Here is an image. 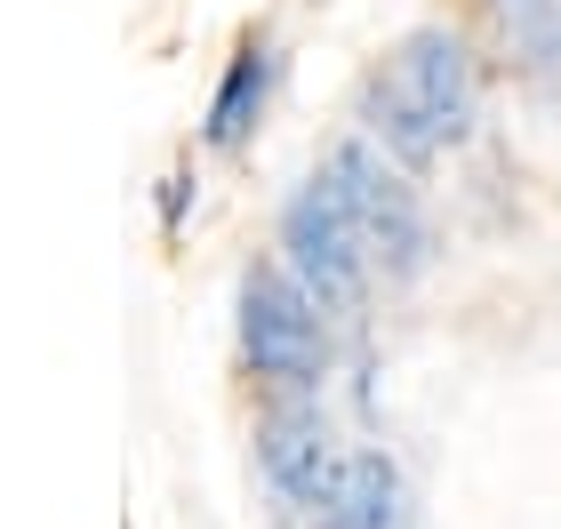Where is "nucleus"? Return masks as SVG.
Segmentation results:
<instances>
[{"mask_svg": "<svg viewBox=\"0 0 561 529\" xmlns=\"http://www.w3.org/2000/svg\"><path fill=\"white\" fill-rule=\"evenodd\" d=\"M473 113H481L473 57H466V41H457V33H442V24L410 33L386 65L369 72V89H362L369 137L386 145L401 169H425L433 153L466 145L473 137Z\"/></svg>", "mask_w": 561, "mask_h": 529, "instance_id": "1", "label": "nucleus"}, {"mask_svg": "<svg viewBox=\"0 0 561 529\" xmlns=\"http://www.w3.org/2000/svg\"><path fill=\"white\" fill-rule=\"evenodd\" d=\"M321 176H329V193L345 200L353 233H362L369 265L386 273V281H410V273H425V257H433V225H425V209H417V193L401 185V169L377 153L369 137L329 145Z\"/></svg>", "mask_w": 561, "mask_h": 529, "instance_id": "2", "label": "nucleus"}, {"mask_svg": "<svg viewBox=\"0 0 561 529\" xmlns=\"http://www.w3.org/2000/svg\"><path fill=\"white\" fill-rule=\"evenodd\" d=\"M241 361L265 386H321L329 330H321V306L297 289V273H280V265L241 273Z\"/></svg>", "mask_w": 561, "mask_h": 529, "instance_id": "3", "label": "nucleus"}, {"mask_svg": "<svg viewBox=\"0 0 561 529\" xmlns=\"http://www.w3.org/2000/svg\"><path fill=\"white\" fill-rule=\"evenodd\" d=\"M280 249H289V273H297V289L313 297V306L353 313L369 297V273L377 265H369L362 233H353L345 200L329 193V176H313V185L289 193V209H280Z\"/></svg>", "mask_w": 561, "mask_h": 529, "instance_id": "4", "label": "nucleus"}, {"mask_svg": "<svg viewBox=\"0 0 561 529\" xmlns=\"http://www.w3.org/2000/svg\"><path fill=\"white\" fill-rule=\"evenodd\" d=\"M257 465H265V482H273L280 506L321 514V506H329V490H337L345 449L329 441V425H321V417H305V410H273V417L257 425Z\"/></svg>", "mask_w": 561, "mask_h": 529, "instance_id": "5", "label": "nucleus"}, {"mask_svg": "<svg viewBox=\"0 0 561 529\" xmlns=\"http://www.w3.org/2000/svg\"><path fill=\"white\" fill-rule=\"evenodd\" d=\"M313 521L321 529H401V473L386 449H345L337 490H329V506Z\"/></svg>", "mask_w": 561, "mask_h": 529, "instance_id": "6", "label": "nucleus"}, {"mask_svg": "<svg viewBox=\"0 0 561 529\" xmlns=\"http://www.w3.org/2000/svg\"><path fill=\"white\" fill-rule=\"evenodd\" d=\"M490 41L505 65H522L529 81L553 89V48H561V0H490Z\"/></svg>", "mask_w": 561, "mask_h": 529, "instance_id": "7", "label": "nucleus"}, {"mask_svg": "<svg viewBox=\"0 0 561 529\" xmlns=\"http://www.w3.org/2000/svg\"><path fill=\"white\" fill-rule=\"evenodd\" d=\"M265 96H273V48H265V41H249L241 57L225 65L217 105H209V145H217V153H233V145H241L249 129H257Z\"/></svg>", "mask_w": 561, "mask_h": 529, "instance_id": "8", "label": "nucleus"}, {"mask_svg": "<svg viewBox=\"0 0 561 529\" xmlns=\"http://www.w3.org/2000/svg\"><path fill=\"white\" fill-rule=\"evenodd\" d=\"M553 96H561V48H553Z\"/></svg>", "mask_w": 561, "mask_h": 529, "instance_id": "9", "label": "nucleus"}]
</instances>
